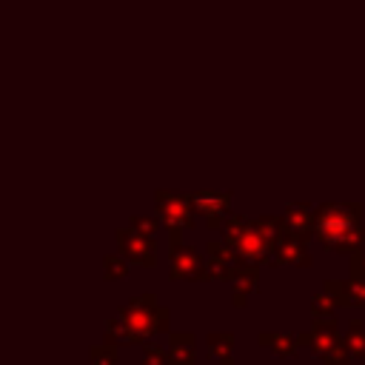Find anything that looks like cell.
<instances>
[{
    "mask_svg": "<svg viewBox=\"0 0 365 365\" xmlns=\"http://www.w3.org/2000/svg\"><path fill=\"white\" fill-rule=\"evenodd\" d=\"M171 311L157 305L154 294H140L106 319V342L111 345H145L154 334L168 331Z\"/></svg>",
    "mask_w": 365,
    "mask_h": 365,
    "instance_id": "6da1fadb",
    "label": "cell"
},
{
    "mask_svg": "<svg viewBox=\"0 0 365 365\" xmlns=\"http://www.w3.org/2000/svg\"><path fill=\"white\" fill-rule=\"evenodd\" d=\"M285 220L274 217V214H262L248 220L245 214H231L225 228H222V240L237 251V257L242 262L251 265H271L274 262V242L282 234Z\"/></svg>",
    "mask_w": 365,
    "mask_h": 365,
    "instance_id": "7a4b0ae2",
    "label": "cell"
},
{
    "mask_svg": "<svg viewBox=\"0 0 365 365\" xmlns=\"http://www.w3.org/2000/svg\"><path fill=\"white\" fill-rule=\"evenodd\" d=\"M314 237L336 254H356L365 242L359 202H325L317 208Z\"/></svg>",
    "mask_w": 365,
    "mask_h": 365,
    "instance_id": "3957f363",
    "label": "cell"
},
{
    "mask_svg": "<svg viewBox=\"0 0 365 365\" xmlns=\"http://www.w3.org/2000/svg\"><path fill=\"white\" fill-rule=\"evenodd\" d=\"M154 208H157L160 222H163L168 231H185V228H194L197 208H194L191 194L157 191V194H154Z\"/></svg>",
    "mask_w": 365,
    "mask_h": 365,
    "instance_id": "277c9868",
    "label": "cell"
},
{
    "mask_svg": "<svg viewBox=\"0 0 365 365\" xmlns=\"http://www.w3.org/2000/svg\"><path fill=\"white\" fill-rule=\"evenodd\" d=\"M168 262H171V274L168 279H188V282H208L211 279V268L208 259L185 242H168Z\"/></svg>",
    "mask_w": 365,
    "mask_h": 365,
    "instance_id": "5b68a950",
    "label": "cell"
},
{
    "mask_svg": "<svg viewBox=\"0 0 365 365\" xmlns=\"http://www.w3.org/2000/svg\"><path fill=\"white\" fill-rule=\"evenodd\" d=\"M191 200H194L197 214L205 217L208 228H214V231L225 228V222L231 217V200H234L231 191H211V188H205V191H194Z\"/></svg>",
    "mask_w": 365,
    "mask_h": 365,
    "instance_id": "8992f818",
    "label": "cell"
},
{
    "mask_svg": "<svg viewBox=\"0 0 365 365\" xmlns=\"http://www.w3.org/2000/svg\"><path fill=\"white\" fill-rule=\"evenodd\" d=\"M271 265H299L308 268L311 265V254H308V237L291 231L288 225L282 228V234L274 242V262Z\"/></svg>",
    "mask_w": 365,
    "mask_h": 365,
    "instance_id": "52a82bcc",
    "label": "cell"
},
{
    "mask_svg": "<svg viewBox=\"0 0 365 365\" xmlns=\"http://www.w3.org/2000/svg\"><path fill=\"white\" fill-rule=\"evenodd\" d=\"M297 342H299V345H308L317 356H322V354H328L334 345L342 342L339 325H336L334 317H314L311 328L302 331V334H297Z\"/></svg>",
    "mask_w": 365,
    "mask_h": 365,
    "instance_id": "ba28073f",
    "label": "cell"
},
{
    "mask_svg": "<svg viewBox=\"0 0 365 365\" xmlns=\"http://www.w3.org/2000/svg\"><path fill=\"white\" fill-rule=\"evenodd\" d=\"M117 248H120V254H123L128 262H134V265L154 268V262H157V245H154V240L140 237V234H134L131 228H120V231H117Z\"/></svg>",
    "mask_w": 365,
    "mask_h": 365,
    "instance_id": "9c48e42d",
    "label": "cell"
},
{
    "mask_svg": "<svg viewBox=\"0 0 365 365\" xmlns=\"http://www.w3.org/2000/svg\"><path fill=\"white\" fill-rule=\"evenodd\" d=\"M231 302L234 308H245L248 297L259 291V265H251V262H237L234 274H231Z\"/></svg>",
    "mask_w": 365,
    "mask_h": 365,
    "instance_id": "30bf717a",
    "label": "cell"
},
{
    "mask_svg": "<svg viewBox=\"0 0 365 365\" xmlns=\"http://www.w3.org/2000/svg\"><path fill=\"white\" fill-rule=\"evenodd\" d=\"M322 291L336 302V305H351V308H365V279L362 277H348V279H325Z\"/></svg>",
    "mask_w": 365,
    "mask_h": 365,
    "instance_id": "8fae6325",
    "label": "cell"
},
{
    "mask_svg": "<svg viewBox=\"0 0 365 365\" xmlns=\"http://www.w3.org/2000/svg\"><path fill=\"white\" fill-rule=\"evenodd\" d=\"M168 356H171V365H194L197 362V336L191 331H171L168 334Z\"/></svg>",
    "mask_w": 365,
    "mask_h": 365,
    "instance_id": "7c38bea8",
    "label": "cell"
},
{
    "mask_svg": "<svg viewBox=\"0 0 365 365\" xmlns=\"http://www.w3.org/2000/svg\"><path fill=\"white\" fill-rule=\"evenodd\" d=\"M282 220H285V225L291 231L311 237L314 234V225H317V208L311 202H288Z\"/></svg>",
    "mask_w": 365,
    "mask_h": 365,
    "instance_id": "4fadbf2b",
    "label": "cell"
},
{
    "mask_svg": "<svg viewBox=\"0 0 365 365\" xmlns=\"http://www.w3.org/2000/svg\"><path fill=\"white\" fill-rule=\"evenodd\" d=\"M257 342L268 351H274V356L279 359H294L299 354V342L294 334H285V331H259L257 334Z\"/></svg>",
    "mask_w": 365,
    "mask_h": 365,
    "instance_id": "5bb4252c",
    "label": "cell"
},
{
    "mask_svg": "<svg viewBox=\"0 0 365 365\" xmlns=\"http://www.w3.org/2000/svg\"><path fill=\"white\" fill-rule=\"evenodd\" d=\"M208 354L214 359H228L231 356V348H234V334L231 331H214L208 334Z\"/></svg>",
    "mask_w": 365,
    "mask_h": 365,
    "instance_id": "9a60e30c",
    "label": "cell"
},
{
    "mask_svg": "<svg viewBox=\"0 0 365 365\" xmlns=\"http://www.w3.org/2000/svg\"><path fill=\"white\" fill-rule=\"evenodd\" d=\"M345 345H348V351H351L354 359H365V328H362L359 319H354V322L348 325Z\"/></svg>",
    "mask_w": 365,
    "mask_h": 365,
    "instance_id": "2e32d148",
    "label": "cell"
},
{
    "mask_svg": "<svg viewBox=\"0 0 365 365\" xmlns=\"http://www.w3.org/2000/svg\"><path fill=\"white\" fill-rule=\"evenodd\" d=\"M103 277L111 279H125L128 277V259L123 254H106L103 257Z\"/></svg>",
    "mask_w": 365,
    "mask_h": 365,
    "instance_id": "e0dca14e",
    "label": "cell"
},
{
    "mask_svg": "<svg viewBox=\"0 0 365 365\" xmlns=\"http://www.w3.org/2000/svg\"><path fill=\"white\" fill-rule=\"evenodd\" d=\"M88 362L91 365H117V345L100 342V345L88 348Z\"/></svg>",
    "mask_w": 365,
    "mask_h": 365,
    "instance_id": "ac0fdd59",
    "label": "cell"
},
{
    "mask_svg": "<svg viewBox=\"0 0 365 365\" xmlns=\"http://www.w3.org/2000/svg\"><path fill=\"white\" fill-rule=\"evenodd\" d=\"M128 228H131L134 234H140V237H148V240H157V231H160V222H157V220H151V217H143V214H134V217L128 220Z\"/></svg>",
    "mask_w": 365,
    "mask_h": 365,
    "instance_id": "d6986e66",
    "label": "cell"
},
{
    "mask_svg": "<svg viewBox=\"0 0 365 365\" xmlns=\"http://www.w3.org/2000/svg\"><path fill=\"white\" fill-rule=\"evenodd\" d=\"M334 308H336V302L325 291L311 297V317H334Z\"/></svg>",
    "mask_w": 365,
    "mask_h": 365,
    "instance_id": "ffe728a7",
    "label": "cell"
},
{
    "mask_svg": "<svg viewBox=\"0 0 365 365\" xmlns=\"http://www.w3.org/2000/svg\"><path fill=\"white\" fill-rule=\"evenodd\" d=\"M322 359V365H351V351H348V345H345V339L339 342V345H334L328 354H322L319 356Z\"/></svg>",
    "mask_w": 365,
    "mask_h": 365,
    "instance_id": "44dd1931",
    "label": "cell"
},
{
    "mask_svg": "<svg viewBox=\"0 0 365 365\" xmlns=\"http://www.w3.org/2000/svg\"><path fill=\"white\" fill-rule=\"evenodd\" d=\"M143 365H171L168 348H160V345H154V342H145V351H143Z\"/></svg>",
    "mask_w": 365,
    "mask_h": 365,
    "instance_id": "7402d4cb",
    "label": "cell"
},
{
    "mask_svg": "<svg viewBox=\"0 0 365 365\" xmlns=\"http://www.w3.org/2000/svg\"><path fill=\"white\" fill-rule=\"evenodd\" d=\"M351 277H362L365 279V251H356L351 254V265H348Z\"/></svg>",
    "mask_w": 365,
    "mask_h": 365,
    "instance_id": "603a6c76",
    "label": "cell"
},
{
    "mask_svg": "<svg viewBox=\"0 0 365 365\" xmlns=\"http://www.w3.org/2000/svg\"><path fill=\"white\" fill-rule=\"evenodd\" d=\"M220 365H234V359L228 356V359H220Z\"/></svg>",
    "mask_w": 365,
    "mask_h": 365,
    "instance_id": "cb8c5ba5",
    "label": "cell"
}]
</instances>
